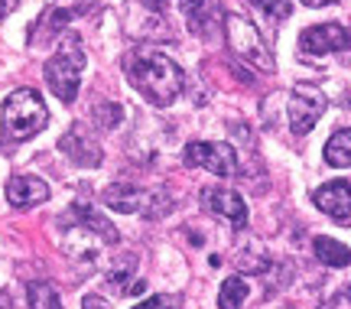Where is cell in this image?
<instances>
[{"label":"cell","instance_id":"6da1fadb","mask_svg":"<svg viewBox=\"0 0 351 309\" xmlns=\"http://www.w3.org/2000/svg\"><path fill=\"white\" fill-rule=\"evenodd\" d=\"M127 82L156 108H169L182 95V69L160 49H134L124 59Z\"/></svg>","mask_w":351,"mask_h":309},{"label":"cell","instance_id":"7a4b0ae2","mask_svg":"<svg viewBox=\"0 0 351 309\" xmlns=\"http://www.w3.org/2000/svg\"><path fill=\"white\" fill-rule=\"evenodd\" d=\"M82 69H85V52H82V39L75 33H65V39L59 43V49L46 65H43V78L49 91L59 101L72 104L78 95V78H82Z\"/></svg>","mask_w":351,"mask_h":309},{"label":"cell","instance_id":"3957f363","mask_svg":"<svg viewBox=\"0 0 351 309\" xmlns=\"http://www.w3.org/2000/svg\"><path fill=\"white\" fill-rule=\"evenodd\" d=\"M49 124V108L36 88H16L3 101V134L10 140H29Z\"/></svg>","mask_w":351,"mask_h":309},{"label":"cell","instance_id":"277c9868","mask_svg":"<svg viewBox=\"0 0 351 309\" xmlns=\"http://www.w3.org/2000/svg\"><path fill=\"white\" fill-rule=\"evenodd\" d=\"M104 205H111L114 211H127V215H150L160 218L173 209V198L163 189H140L134 183H114L104 189Z\"/></svg>","mask_w":351,"mask_h":309},{"label":"cell","instance_id":"5b68a950","mask_svg":"<svg viewBox=\"0 0 351 309\" xmlns=\"http://www.w3.org/2000/svg\"><path fill=\"white\" fill-rule=\"evenodd\" d=\"M225 33H228V46H231V52H234L238 59H244L247 65L261 69V72H274L276 69L274 56H270L267 43L261 39V33H257V26H254L251 20L231 13L225 20Z\"/></svg>","mask_w":351,"mask_h":309},{"label":"cell","instance_id":"8992f818","mask_svg":"<svg viewBox=\"0 0 351 309\" xmlns=\"http://www.w3.org/2000/svg\"><path fill=\"white\" fill-rule=\"evenodd\" d=\"M328 108V98L322 95V88L315 85H296L289 91V104H287V114H289V130L293 134H309L319 117L326 114Z\"/></svg>","mask_w":351,"mask_h":309},{"label":"cell","instance_id":"52a82bcc","mask_svg":"<svg viewBox=\"0 0 351 309\" xmlns=\"http://www.w3.org/2000/svg\"><path fill=\"white\" fill-rule=\"evenodd\" d=\"M182 163L192 170H208L215 176H231L238 170V157L231 144H215V140H192L182 150Z\"/></svg>","mask_w":351,"mask_h":309},{"label":"cell","instance_id":"ba28073f","mask_svg":"<svg viewBox=\"0 0 351 309\" xmlns=\"http://www.w3.org/2000/svg\"><path fill=\"white\" fill-rule=\"evenodd\" d=\"M199 198H202V205H205V211L215 215L218 222L231 225V228H244V225H247V205H244V198H241L238 192L208 185V189L199 192Z\"/></svg>","mask_w":351,"mask_h":309},{"label":"cell","instance_id":"9c48e42d","mask_svg":"<svg viewBox=\"0 0 351 309\" xmlns=\"http://www.w3.org/2000/svg\"><path fill=\"white\" fill-rule=\"evenodd\" d=\"M300 46L313 56H326V52H341L351 46V33L341 23H319L302 30Z\"/></svg>","mask_w":351,"mask_h":309},{"label":"cell","instance_id":"30bf717a","mask_svg":"<svg viewBox=\"0 0 351 309\" xmlns=\"http://www.w3.org/2000/svg\"><path fill=\"white\" fill-rule=\"evenodd\" d=\"M49 198V185L39 176H10L7 179V202L13 209H33Z\"/></svg>","mask_w":351,"mask_h":309},{"label":"cell","instance_id":"8fae6325","mask_svg":"<svg viewBox=\"0 0 351 309\" xmlns=\"http://www.w3.org/2000/svg\"><path fill=\"white\" fill-rule=\"evenodd\" d=\"M313 202L319 205V211H326L332 218H351V183L335 179V183L319 185L313 192Z\"/></svg>","mask_w":351,"mask_h":309},{"label":"cell","instance_id":"7c38bea8","mask_svg":"<svg viewBox=\"0 0 351 309\" xmlns=\"http://www.w3.org/2000/svg\"><path fill=\"white\" fill-rule=\"evenodd\" d=\"M59 147L69 153V160L78 163V166H98L101 163V150L98 144L91 140V137H85V130H72V134H65L62 137V144Z\"/></svg>","mask_w":351,"mask_h":309},{"label":"cell","instance_id":"4fadbf2b","mask_svg":"<svg viewBox=\"0 0 351 309\" xmlns=\"http://www.w3.org/2000/svg\"><path fill=\"white\" fill-rule=\"evenodd\" d=\"M72 218H78V222L85 225L91 235L98 238V241H104V244H117L121 241V235H117V228H114L101 211H95L91 205H72V211H69Z\"/></svg>","mask_w":351,"mask_h":309},{"label":"cell","instance_id":"5bb4252c","mask_svg":"<svg viewBox=\"0 0 351 309\" xmlns=\"http://www.w3.org/2000/svg\"><path fill=\"white\" fill-rule=\"evenodd\" d=\"M326 163L335 170H348L351 166V127H341L328 137L326 144Z\"/></svg>","mask_w":351,"mask_h":309},{"label":"cell","instance_id":"9a60e30c","mask_svg":"<svg viewBox=\"0 0 351 309\" xmlns=\"http://www.w3.org/2000/svg\"><path fill=\"white\" fill-rule=\"evenodd\" d=\"M313 251L326 267H348L351 264V251L341 244V241H335V238H315Z\"/></svg>","mask_w":351,"mask_h":309},{"label":"cell","instance_id":"2e32d148","mask_svg":"<svg viewBox=\"0 0 351 309\" xmlns=\"http://www.w3.org/2000/svg\"><path fill=\"white\" fill-rule=\"evenodd\" d=\"M247 293H251V286L244 284L241 277H228L221 284V290H218V309H241Z\"/></svg>","mask_w":351,"mask_h":309},{"label":"cell","instance_id":"e0dca14e","mask_svg":"<svg viewBox=\"0 0 351 309\" xmlns=\"http://www.w3.org/2000/svg\"><path fill=\"white\" fill-rule=\"evenodd\" d=\"M26 303H29V309H62L56 286L46 284V280H36V284L26 286Z\"/></svg>","mask_w":351,"mask_h":309},{"label":"cell","instance_id":"ac0fdd59","mask_svg":"<svg viewBox=\"0 0 351 309\" xmlns=\"http://www.w3.org/2000/svg\"><path fill=\"white\" fill-rule=\"evenodd\" d=\"M69 20H72V10H59V7H52V10L46 13L36 26H33V33H39V30H49V36H52V33H56V30H62ZM33 33H29V36H33Z\"/></svg>","mask_w":351,"mask_h":309},{"label":"cell","instance_id":"d6986e66","mask_svg":"<svg viewBox=\"0 0 351 309\" xmlns=\"http://www.w3.org/2000/svg\"><path fill=\"white\" fill-rule=\"evenodd\" d=\"M254 7H261L270 20H287L289 13H293V3L289 0H251Z\"/></svg>","mask_w":351,"mask_h":309},{"label":"cell","instance_id":"ffe728a7","mask_svg":"<svg viewBox=\"0 0 351 309\" xmlns=\"http://www.w3.org/2000/svg\"><path fill=\"white\" fill-rule=\"evenodd\" d=\"M95 117H98L101 127H117L121 124V108L111 104V101H101V104H95Z\"/></svg>","mask_w":351,"mask_h":309},{"label":"cell","instance_id":"44dd1931","mask_svg":"<svg viewBox=\"0 0 351 309\" xmlns=\"http://www.w3.org/2000/svg\"><path fill=\"white\" fill-rule=\"evenodd\" d=\"M328 309H351V280L341 290H335V297L328 299Z\"/></svg>","mask_w":351,"mask_h":309},{"label":"cell","instance_id":"7402d4cb","mask_svg":"<svg viewBox=\"0 0 351 309\" xmlns=\"http://www.w3.org/2000/svg\"><path fill=\"white\" fill-rule=\"evenodd\" d=\"M173 303H176L173 297H150V299H143V303L134 306V309H173Z\"/></svg>","mask_w":351,"mask_h":309},{"label":"cell","instance_id":"603a6c76","mask_svg":"<svg viewBox=\"0 0 351 309\" xmlns=\"http://www.w3.org/2000/svg\"><path fill=\"white\" fill-rule=\"evenodd\" d=\"M82 309H108V303H104L98 293H88V297L82 299Z\"/></svg>","mask_w":351,"mask_h":309},{"label":"cell","instance_id":"cb8c5ba5","mask_svg":"<svg viewBox=\"0 0 351 309\" xmlns=\"http://www.w3.org/2000/svg\"><path fill=\"white\" fill-rule=\"evenodd\" d=\"M199 7H205V0H179V10L182 13H195Z\"/></svg>","mask_w":351,"mask_h":309},{"label":"cell","instance_id":"d4e9b609","mask_svg":"<svg viewBox=\"0 0 351 309\" xmlns=\"http://www.w3.org/2000/svg\"><path fill=\"white\" fill-rule=\"evenodd\" d=\"M143 3H147L150 10H163V7H166V0H143Z\"/></svg>","mask_w":351,"mask_h":309},{"label":"cell","instance_id":"484cf974","mask_svg":"<svg viewBox=\"0 0 351 309\" xmlns=\"http://www.w3.org/2000/svg\"><path fill=\"white\" fill-rule=\"evenodd\" d=\"M302 3H306V7H328L332 0H302Z\"/></svg>","mask_w":351,"mask_h":309},{"label":"cell","instance_id":"4316f807","mask_svg":"<svg viewBox=\"0 0 351 309\" xmlns=\"http://www.w3.org/2000/svg\"><path fill=\"white\" fill-rule=\"evenodd\" d=\"M283 309H293V306H283Z\"/></svg>","mask_w":351,"mask_h":309}]
</instances>
